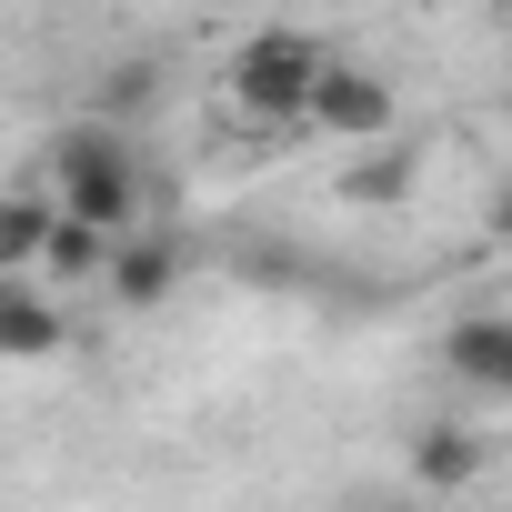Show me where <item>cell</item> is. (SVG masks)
<instances>
[{"label": "cell", "mask_w": 512, "mask_h": 512, "mask_svg": "<svg viewBox=\"0 0 512 512\" xmlns=\"http://www.w3.org/2000/svg\"><path fill=\"white\" fill-rule=\"evenodd\" d=\"M141 161H131V141H121V121H71L61 141H51V201L61 211H81V221H101V231H131V211H141Z\"/></svg>", "instance_id": "obj_1"}, {"label": "cell", "mask_w": 512, "mask_h": 512, "mask_svg": "<svg viewBox=\"0 0 512 512\" xmlns=\"http://www.w3.org/2000/svg\"><path fill=\"white\" fill-rule=\"evenodd\" d=\"M312 71H322V51H312L302 31H251V41L231 51V111H241V121H302Z\"/></svg>", "instance_id": "obj_2"}, {"label": "cell", "mask_w": 512, "mask_h": 512, "mask_svg": "<svg viewBox=\"0 0 512 512\" xmlns=\"http://www.w3.org/2000/svg\"><path fill=\"white\" fill-rule=\"evenodd\" d=\"M302 121H312V131H332V141H392L402 101H392V81H382V71L322 61V71H312V91H302Z\"/></svg>", "instance_id": "obj_3"}, {"label": "cell", "mask_w": 512, "mask_h": 512, "mask_svg": "<svg viewBox=\"0 0 512 512\" xmlns=\"http://www.w3.org/2000/svg\"><path fill=\"white\" fill-rule=\"evenodd\" d=\"M101 282H111V302H131V312L171 302V282H181V241H171V231H111Z\"/></svg>", "instance_id": "obj_4"}, {"label": "cell", "mask_w": 512, "mask_h": 512, "mask_svg": "<svg viewBox=\"0 0 512 512\" xmlns=\"http://www.w3.org/2000/svg\"><path fill=\"white\" fill-rule=\"evenodd\" d=\"M61 342H71L61 302H51V292H31L21 272H0V362H51Z\"/></svg>", "instance_id": "obj_5"}, {"label": "cell", "mask_w": 512, "mask_h": 512, "mask_svg": "<svg viewBox=\"0 0 512 512\" xmlns=\"http://www.w3.org/2000/svg\"><path fill=\"white\" fill-rule=\"evenodd\" d=\"M442 362H452L472 392H492V402H502V392H512V322H502V312L452 322V332H442Z\"/></svg>", "instance_id": "obj_6"}, {"label": "cell", "mask_w": 512, "mask_h": 512, "mask_svg": "<svg viewBox=\"0 0 512 512\" xmlns=\"http://www.w3.org/2000/svg\"><path fill=\"white\" fill-rule=\"evenodd\" d=\"M31 262H41L51 282H101V262H111V231L51 201V231H41V251H31Z\"/></svg>", "instance_id": "obj_7"}, {"label": "cell", "mask_w": 512, "mask_h": 512, "mask_svg": "<svg viewBox=\"0 0 512 512\" xmlns=\"http://www.w3.org/2000/svg\"><path fill=\"white\" fill-rule=\"evenodd\" d=\"M412 482L422 492H472L482 482V442L472 432H422L412 442Z\"/></svg>", "instance_id": "obj_8"}, {"label": "cell", "mask_w": 512, "mask_h": 512, "mask_svg": "<svg viewBox=\"0 0 512 512\" xmlns=\"http://www.w3.org/2000/svg\"><path fill=\"white\" fill-rule=\"evenodd\" d=\"M41 231H51V191H0V272H31Z\"/></svg>", "instance_id": "obj_9"}, {"label": "cell", "mask_w": 512, "mask_h": 512, "mask_svg": "<svg viewBox=\"0 0 512 512\" xmlns=\"http://www.w3.org/2000/svg\"><path fill=\"white\" fill-rule=\"evenodd\" d=\"M412 171H422V151H412V141H392V151L352 161V171H342V191H352V201H372V211H392V201L412 191Z\"/></svg>", "instance_id": "obj_10"}, {"label": "cell", "mask_w": 512, "mask_h": 512, "mask_svg": "<svg viewBox=\"0 0 512 512\" xmlns=\"http://www.w3.org/2000/svg\"><path fill=\"white\" fill-rule=\"evenodd\" d=\"M161 101V61H121V71H101V121H141Z\"/></svg>", "instance_id": "obj_11"}]
</instances>
